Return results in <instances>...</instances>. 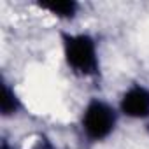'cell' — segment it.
<instances>
[{"instance_id": "cell-2", "label": "cell", "mask_w": 149, "mask_h": 149, "mask_svg": "<svg viewBox=\"0 0 149 149\" xmlns=\"http://www.w3.org/2000/svg\"><path fill=\"white\" fill-rule=\"evenodd\" d=\"M119 111L102 98H91L81 114V130L91 142L107 140L119 121Z\"/></svg>"}, {"instance_id": "cell-1", "label": "cell", "mask_w": 149, "mask_h": 149, "mask_svg": "<svg viewBox=\"0 0 149 149\" xmlns=\"http://www.w3.org/2000/svg\"><path fill=\"white\" fill-rule=\"evenodd\" d=\"M61 51L65 63L72 72L83 77L95 76L98 72V46L90 33H63L61 35Z\"/></svg>"}, {"instance_id": "cell-4", "label": "cell", "mask_w": 149, "mask_h": 149, "mask_svg": "<svg viewBox=\"0 0 149 149\" xmlns=\"http://www.w3.org/2000/svg\"><path fill=\"white\" fill-rule=\"evenodd\" d=\"M39 7L42 11H47L51 16L58 18V19H74L79 14L81 6L74 0H58V2H42L39 4Z\"/></svg>"}, {"instance_id": "cell-5", "label": "cell", "mask_w": 149, "mask_h": 149, "mask_svg": "<svg viewBox=\"0 0 149 149\" xmlns=\"http://www.w3.org/2000/svg\"><path fill=\"white\" fill-rule=\"evenodd\" d=\"M21 100L14 88H11L7 83H2V98H0V111L4 118H13L19 112Z\"/></svg>"}, {"instance_id": "cell-6", "label": "cell", "mask_w": 149, "mask_h": 149, "mask_svg": "<svg viewBox=\"0 0 149 149\" xmlns=\"http://www.w3.org/2000/svg\"><path fill=\"white\" fill-rule=\"evenodd\" d=\"M2 149H7V144H6V142H4V146H2Z\"/></svg>"}, {"instance_id": "cell-3", "label": "cell", "mask_w": 149, "mask_h": 149, "mask_svg": "<svg viewBox=\"0 0 149 149\" xmlns=\"http://www.w3.org/2000/svg\"><path fill=\"white\" fill-rule=\"evenodd\" d=\"M118 111L128 119H147L149 118V88L142 84H132L119 98Z\"/></svg>"}]
</instances>
